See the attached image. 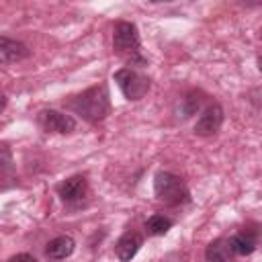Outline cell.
<instances>
[{
    "label": "cell",
    "mask_w": 262,
    "mask_h": 262,
    "mask_svg": "<svg viewBox=\"0 0 262 262\" xmlns=\"http://www.w3.org/2000/svg\"><path fill=\"white\" fill-rule=\"evenodd\" d=\"M39 123L45 131H51V133H72L76 129V119L72 115H66V113H59V111H43L39 115Z\"/></svg>",
    "instance_id": "cell-6"
},
{
    "label": "cell",
    "mask_w": 262,
    "mask_h": 262,
    "mask_svg": "<svg viewBox=\"0 0 262 262\" xmlns=\"http://www.w3.org/2000/svg\"><path fill=\"white\" fill-rule=\"evenodd\" d=\"M113 47L117 51H137L139 47V33L137 27L133 23L121 20L115 25V33H113Z\"/></svg>",
    "instance_id": "cell-5"
},
{
    "label": "cell",
    "mask_w": 262,
    "mask_h": 262,
    "mask_svg": "<svg viewBox=\"0 0 262 262\" xmlns=\"http://www.w3.org/2000/svg\"><path fill=\"white\" fill-rule=\"evenodd\" d=\"M6 262H37V258L31 256V254H14V256H10Z\"/></svg>",
    "instance_id": "cell-14"
},
{
    "label": "cell",
    "mask_w": 262,
    "mask_h": 262,
    "mask_svg": "<svg viewBox=\"0 0 262 262\" xmlns=\"http://www.w3.org/2000/svg\"><path fill=\"white\" fill-rule=\"evenodd\" d=\"M154 192L158 201L166 205H182L188 203L190 192L184 184V180L172 172H158L154 178Z\"/></svg>",
    "instance_id": "cell-2"
},
{
    "label": "cell",
    "mask_w": 262,
    "mask_h": 262,
    "mask_svg": "<svg viewBox=\"0 0 262 262\" xmlns=\"http://www.w3.org/2000/svg\"><path fill=\"white\" fill-rule=\"evenodd\" d=\"M74 113H78L80 117H84L90 123H98L102 121L108 113H111V98H108V90L104 84L100 86H92L88 90H84L82 94L74 96L68 104Z\"/></svg>",
    "instance_id": "cell-1"
},
{
    "label": "cell",
    "mask_w": 262,
    "mask_h": 262,
    "mask_svg": "<svg viewBox=\"0 0 262 262\" xmlns=\"http://www.w3.org/2000/svg\"><path fill=\"white\" fill-rule=\"evenodd\" d=\"M170 227H172V219L166 217V215H160V213L151 215V217L145 221V229H147L149 235H164Z\"/></svg>",
    "instance_id": "cell-13"
},
{
    "label": "cell",
    "mask_w": 262,
    "mask_h": 262,
    "mask_svg": "<svg viewBox=\"0 0 262 262\" xmlns=\"http://www.w3.org/2000/svg\"><path fill=\"white\" fill-rule=\"evenodd\" d=\"M139 248H141V235L137 231H127L119 237L115 246V254L121 262H131L133 256L139 252Z\"/></svg>",
    "instance_id": "cell-8"
},
{
    "label": "cell",
    "mask_w": 262,
    "mask_h": 262,
    "mask_svg": "<svg viewBox=\"0 0 262 262\" xmlns=\"http://www.w3.org/2000/svg\"><path fill=\"white\" fill-rule=\"evenodd\" d=\"M74 248H76V242L70 235H57L47 244L45 254L51 260H63L74 252Z\"/></svg>",
    "instance_id": "cell-11"
},
{
    "label": "cell",
    "mask_w": 262,
    "mask_h": 262,
    "mask_svg": "<svg viewBox=\"0 0 262 262\" xmlns=\"http://www.w3.org/2000/svg\"><path fill=\"white\" fill-rule=\"evenodd\" d=\"M29 47L20 41H12L8 37H2L0 39V61L6 66V63H12V61H20V59H27L29 57Z\"/></svg>",
    "instance_id": "cell-9"
},
{
    "label": "cell",
    "mask_w": 262,
    "mask_h": 262,
    "mask_svg": "<svg viewBox=\"0 0 262 262\" xmlns=\"http://www.w3.org/2000/svg\"><path fill=\"white\" fill-rule=\"evenodd\" d=\"M115 82L121 88V92L125 94L127 100H141L147 90H149V78L139 74L137 70L131 68H123L119 72H115Z\"/></svg>",
    "instance_id": "cell-3"
},
{
    "label": "cell",
    "mask_w": 262,
    "mask_h": 262,
    "mask_svg": "<svg viewBox=\"0 0 262 262\" xmlns=\"http://www.w3.org/2000/svg\"><path fill=\"white\" fill-rule=\"evenodd\" d=\"M57 192L66 203H80L88 194V182L84 176H72L57 186Z\"/></svg>",
    "instance_id": "cell-7"
},
{
    "label": "cell",
    "mask_w": 262,
    "mask_h": 262,
    "mask_svg": "<svg viewBox=\"0 0 262 262\" xmlns=\"http://www.w3.org/2000/svg\"><path fill=\"white\" fill-rule=\"evenodd\" d=\"M221 125H223V108L217 102H213L199 115L194 123V133L209 137V135H215L221 129Z\"/></svg>",
    "instance_id": "cell-4"
},
{
    "label": "cell",
    "mask_w": 262,
    "mask_h": 262,
    "mask_svg": "<svg viewBox=\"0 0 262 262\" xmlns=\"http://www.w3.org/2000/svg\"><path fill=\"white\" fill-rule=\"evenodd\" d=\"M205 258H207V262H233L235 250L231 246V239L219 237V239L211 242L205 250Z\"/></svg>",
    "instance_id": "cell-10"
},
{
    "label": "cell",
    "mask_w": 262,
    "mask_h": 262,
    "mask_svg": "<svg viewBox=\"0 0 262 262\" xmlns=\"http://www.w3.org/2000/svg\"><path fill=\"white\" fill-rule=\"evenodd\" d=\"M256 244H258V239L250 231H239L231 237V246H233L235 254H239V256H250L256 250Z\"/></svg>",
    "instance_id": "cell-12"
}]
</instances>
